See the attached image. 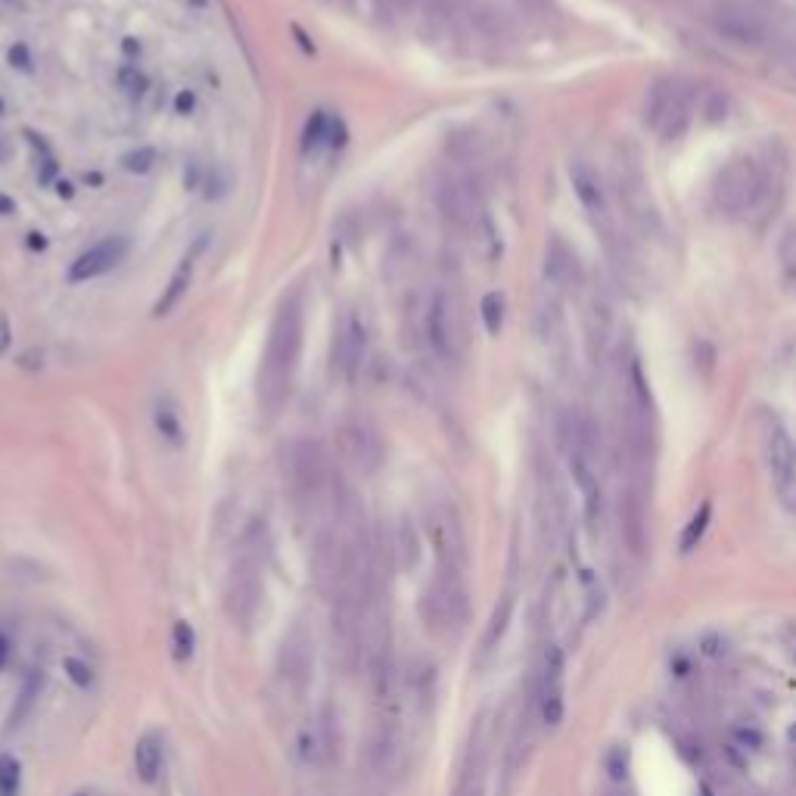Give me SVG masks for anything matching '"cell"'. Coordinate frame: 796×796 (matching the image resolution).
Returning <instances> with one entry per match:
<instances>
[{"instance_id": "7", "label": "cell", "mask_w": 796, "mask_h": 796, "mask_svg": "<svg viewBox=\"0 0 796 796\" xmlns=\"http://www.w3.org/2000/svg\"><path fill=\"white\" fill-rule=\"evenodd\" d=\"M461 339H464V324H461V308L448 290H436L426 299L423 308V343L442 364H454L461 358Z\"/></svg>"}, {"instance_id": "36", "label": "cell", "mask_w": 796, "mask_h": 796, "mask_svg": "<svg viewBox=\"0 0 796 796\" xmlns=\"http://www.w3.org/2000/svg\"><path fill=\"white\" fill-rule=\"evenodd\" d=\"M190 109H193V94H181L178 97V112H184V116H187Z\"/></svg>"}, {"instance_id": "9", "label": "cell", "mask_w": 796, "mask_h": 796, "mask_svg": "<svg viewBox=\"0 0 796 796\" xmlns=\"http://www.w3.org/2000/svg\"><path fill=\"white\" fill-rule=\"evenodd\" d=\"M563 675H566V657L563 647L557 641H548L542 647V660H538V672H535V709L538 719H542L548 728H557L563 722L566 713V697H563Z\"/></svg>"}, {"instance_id": "38", "label": "cell", "mask_w": 796, "mask_h": 796, "mask_svg": "<svg viewBox=\"0 0 796 796\" xmlns=\"http://www.w3.org/2000/svg\"><path fill=\"white\" fill-rule=\"evenodd\" d=\"M4 657H7V638L0 635V663H4Z\"/></svg>"}, {"instance_id": "33", "label": "cell", "mask_w": 796, "mask_h": 796, "mask_svg": "<svg viewBox=\"0 0 796 796\" xmlns=\"http://www.w3.org/2000/svg\"><path fill=\"white\" fill-rule=\"evenodd\" d=\"M122 84H125L128 91H140V84H144V75L128 66V69H122Z\"/></svg>"}, {"instance_id": "31", "label": "cell", "mask_w": 796, "mask_h": 796, "mask_svg": "<svg viewBox=\"0 0 796 796\" xmlns=\"http://www.w3.org/2000/svg\"><path fill=\"white\" fill-rule=\"evenodd\" d=\"M63 669L69 672V678L75 681L78 688H91L94 672H91L88 663H81V660H75V657H66V660H63Z\"/></svg>"}, {"instance_id": "10", "label": "cell", "mask_w": 796, "mask_h": 796, "mask_svg": "<svg viewBox=\"0 0 796 796\" xmlns=\"http://www.w3.org/2000/svg\"><path fill=\"white\" fill-rule=\"evenodd\" d=\"M570 181H573V190L579 196V203L588 215V221L594 224V231L601 234V240L607 246L616 243V212L607 199V190H604V181L597 178V172L588 165V162H573L570 165Z\"/></svg>"}, {"instance_id": "18", "label": "cell", "mask_w": 796, "mask_h": 796, "mask_svg": "<svg viewBox=\"0 0 796 796\" xmlns=\"http://www.w3.org/2000/svg\"><path fill=\"white\" fill-rule=\"evenodd\" d=\"M364 349H367V339H364V327H361V321L352 315L349 321H346V330L339 333V346H336V355H339V367H343V374H346V380L349 383H355L358 380V374H361V364H364Z\"/></svg>"}, {"instance_id": "32", "label": "cell", "mask_w": 796, "mask_h": 796, "mask_svg": "<svg viewBox=\"0 0 796 796\" xmlns=\"http://www.w3.org/2000/svg\"><path fill=\"white\" fill-rule=\"evenodd\" d=\"M377 10L392 19V16H408L411 10H417V0H374Z\"/></svg>"}, {"instance_id": "1", "label": "cell", "mask_w": 796, "mask_h": 796, "mask_svg": "<svg viewBox=\"0 0 796 796\" xmlns=\"http://www.w3.org/2000/svg\"><path fill=\"white\" fill-rule=\"evenodd\" d=\"M299 352H302V302L299 296H290L283 299V305L274 315L265 361L259 371V405L268 414H277L283 402H287Z\"/></svg>"}, {"instance_id": "27", "label": "cell", "mask_w": 796, "mask_h": 796, "mask_svg": "<svg viewBox=\"0 0 796 796\" xmlns=\"http://www.w3.org/2000/svg\"><path fill=\"white\" fill-rule=\"evenodd\" d=\"M482 321H486V330L489 333H501V324H504V296L501 293H486L482 296Z\"/></svg>"}, {"instance_id": "37", "label": "cell", "mask_w": 796, "mask_h": 796, "mask_svg": "<svg viewBox=\"0 0 796 796\" xmlns=\"http://www.w3.org/2000/svg\"><path fill=\"white\" fill-rule=\"evenodd\" d=\"M13 209H16V206H13V199H10V196H4V193H0V215H10Z\"/></svg>"}, {"instance_id": "12", "label": "cell", "mask_w": 796, "mask_h": 796, "mask_svg": "<svg viewBox=\"0 0 796 796\" xmlns=\"http://www.w3.org/2000/svg\"><path fill=\"white\" fill-rule=\"evenodd\" d=\"M486 778H489V725L486 716H479L470 728L451 796H486Z\"/></svg>"}, {"instance_id": "19", "label": "cell", "mask_w": 796, "mask_h": 796, "mask_svg": "<svg viewBox=\"0 0 796 796\" xmlns=\"http://www.w3.org/2000/svg\"><path fill=\"white\" fill-rule=\"evenodd\" d=\"M134 769L137 778L144 784H156L159 772H162V737L156 731H147L137 737L134 744Z\"/></svg>"}, {"instance_id": "6", "label": "cell", "mask_w": 796, "mask_h": 796, "mask_svg": "<svg viewBox=\"0 0 796 796\" xmlns=\"http://www.w3.org/2000/svg\"><path fill=\"white\" fill-rule=\"evenodd\" d=\"M694 119V91L678 78H663L650 88L644 103V125L663 137L678 140Z\"/></svg>"}, {"instance_id": "4", "label": "cell", "mask_w": 796, "mask_h": 796, "mask_svg": "<svg viewBox=\"0 0 796 796\" xmlns=\"http://www.w3.org/2000/svg\"><path fill=\"white\" fill-rule=\"evenodd\" d=\"M283 467H287L290 492H293L296 504L305 510H318V504L330 495L333 476H336L324 445L315 439L290 442L287 454H283Z\"/></svg>"}, {"instance_id": "17", "label": "cell", "mask_w": 796, "mask_h": 796, "mask_svg": "<svg viewBox=\"0 0 796 796\" xmlns=\"http://www.w3.org/2000/svg\"><path fill=\"white\" fill-rule=\"evenodd\" d=\"M545 280L551 293H570L582 283V268H579V259L576 252L566 246L563 240H551L548 252H545Z\"/></svg>"}, {"instance_id": "26", "label": "cell", "mask_w": 796, "mask_h": 796, "mask_svg": "<svg viewBox=\"0 0 796 796\" xmlns=\"http://www.w3.org/2000/svg\"><path fill=\"white\" fill-rule=\"evenodd\" d=\"M22 784V765L10 753L0 756V796H16Z\"/></svg>"}, {"instance_id": "16", "label": "cell", "mask_w": 796, "mask_h": 796, "mask_svg": "<svg viewBox=\"0 0 796 796\" xmlns=\"http://www.w3.org/2000/svg\"><path fill=\"white\" fill-rule=\"evenodd\" d=\"M128 246H131L128 237H106V240L94 243L88 252H81L78 259L72 262L69 280L81 283V280H94V277L112 271L128 255Z\"/></svg>"}, {"instance_id": "14", "label": "cell", "mask_w": 796, "mask_h": 796, "mask_svg": "<svg viewBox=\"0 0 796 796\" xmlns=\"http://www.w3.org/2000/svg\"><path fill=\"white\" fill-rule=\"evenodd\" d=\"M336 451H339V458H343V464L352 467L361 476L377 473L380 464H383V445H380V439L371 430L358 426V423L339 426V430H336Z\"/></svg>"}, {"instance_id": "39", "label": "cell", "mask_w": 796, "mask_h": 796, "mask_svg": "<svg viewBox=\"0 0 796 796\" xmlns=\"http://www.w3.org/2000/svg\"><path fill=\"white\" fill-rule=\"evenodd\" d=\"M523 4H529V7H535V4H545V0H523Z\"/></svg>"}, {"instance_id": "34", "label": "cell", "mask_w": 796, "mask_h": 796, "mask_svg": "<svg viewBox=\"0 0 796 796\" xmlns=\"http://www.w3.org/2000/svg\"><path fill=\"white\" fill-rule=\"evenodd\" d=\"M10 321H7V315L4 311H0V355H4L7 349H10Z\"/></svg>"}, {"instance_id": "2", "label": "cell", "mask_w": 796, "mask_h": 796, "mask_svg": "<svg viewBox=\"0 0 796 796\" xmlns=\"http://www.w3.org/2000/svg\"><path fill=\"white\" fill-rule=\"evenodd\" d=\"M268 560V529L265 523L255 520L243 535H240V548L231 566V579H227V591H224V607L227 616L234 619V625L246 629V625L255 619L262 607V570Z\"/></svg>"}, {"instance_id": "23", "label": "cell", "mask_w": 796, "mask_h": 796, "mask_svg": "<svg viewBox=\"0 0 796 796\" xmlns=\"http://www.w3.org/2000/svg\"><path fill=\"white\" fill-rule=\"evenodd\" d=\"M187 287H190V265H184L172 280H168V287H165V293L159 296V302H156V308H153V315H156V318L168 315V311H172V308L181 302V296L187 293Z\"/></svg>"}, {"instance_id": "30", "label": "cell", "mask_w": 796, "mask_h": 796, "mask_svg": "<svg viewBox=\"0 0 796 796\" xmlns=\"http://www.w3.org/2000/svg\"><path fill=\"white\" fill-rule=\"evenodd\" d=\"M125 168L128 172H137V175H144V172H150L153 168V162H156V150H150V147H144V150H134V153H128L125 159Z\"/></svg>"}, {"instance_id": "35", "label": "cell", "mask_w": 796, "mask_h": 796, "mask_svg": "<svg viewBox=\"0 0 796 796\" xmlns=\"http://www.w3.org/2000/svg\"><path fill=\"white\" fill-rule=\"evenodd\" d=\"M10 63H16L19 69H28V50H25L22 44L10 50Z\"/></svg>"}, {"instance_id": "8", "label": "cell", "mask_w": 796, "mask_h": 796, "mask_svg": "<svg viewBox=\"0 0 796 796\" xmlns=\"http://www.w3.org/2000/svg\"><path fill=\"white\" fill-rule=\"evenodd\" d=\"M426 535H430L433 551H436V570L439 573H458L464 576L467 570V542H464V526L458 510L451 504H436L426 514Z\"/></svg>"}, {"instance_id": "20", "label": "cell", "mask_w": 796, "mask_h": 796, "mask_svg": "<svg viewBox=\"0 0 796 796\" xmlns=\"http://www.w3.org/2000/svg\"><path fill=\"white\" fill-rule=\"evenodd\" d=\"M41 688H44V672H41V669L28 672V678L22 681V688H19V694H16V703H13V709H10V716H7V731H16V728L28 719V713H32L35 700L41 697Z\"/></svg>"}, {"instance_id": "25", "label": "cell", "mask_w": 796, "mask_h": 796, "mask_svg": "<svg viewBox=\"0 0 796 796\" xmlns=\"http://www.w3.org/2000/svg\"><path fill=\"white\" fill-rule=\"evenodd\" d=\"M778 262H781V274L787 280V287L796 293V221L784 231L781 246H778Z\"/></svg>"}, {"instance_id": "15", "label": "cell", "mask_w": 796, "mask_h": 796, "mask_svg": "<svg viewBox=\"0 0 796 796\" xmlns=\"http://www.w3.org/2000/svg\"><path fill=\"white\" fill-rule=\"evenodd\" d=\"M616 187H619V203H622L625 215H629V221L638 224L641 231H647V227L657 221V212H653L647 178L641 172V165L632 159H622L619 172H616Z\"/></svg>"}, {"instance_id": "40", "label": "cell", "mask_w": 796, "mask_h": 796, "mask_svg": "<svg viewBox=\"0 0 796 796\" xmlns=\"http://www.w3.org/2000/svg\"><path fill=\"white\" fill-rule=\"evenodd\" d=\"M75 796H94V793H88V790H81V793H75Z\"/></svg>"}, {"instance_id": "11", "label": "cell", "mask_w": 796, "mask_h": 796, "mask_svg": "<svg viewBox=\"0 0 796 796\" xmlns=\"http://www.w3.org/2000/svg\"><path fill=\"white\" fill-rule=\"evenodd\" d=\"M762 454L778 492L790 501V495L796 492V448L784 430V423L772 414L762 417Z\"/></svg>"}, {"instance_id": "22", "label": "cell", "mask_w": 796, "mask_h": 796, "mask_svg": "<svg viewBox=\"0 0 796 796\" xmlns=\"http://www.w3.org/2000/svg\"><path fill=\"white\" fill-rule=\"evenodd\" d=\"M395 560L405 566V570H414L420 563V535L414 529V523L405 517L402 526H398V535H395Z\"/></svg>"}, {"instance_id": "24", "label": "cell", "mask_w": 796, "mask_h": 796, "mask_svg": "<svg viewBox=\"0 0 796 796\" xmlns=\"http://www.w3.org/2000/svg\"><path fill=\"white\" fill-rule=\"evenodd\" d=\"M709 517H713V507H709V504H700V507H697V514L688 520L685 532H681V554H691V551L703 542L706 526H709Z\"/></svg>"}, {"instance_id": "21", "label": "cell", "mask_w": 796, "mask_h": 796, "mask_svg": "<svg viewBox=\"0 0 796 796\" xmlns=\"http://www.w3.org/2000/svg\"><path fill=\"white\" fill-rule=\"evenodd\" d=\"M510 616H514V591H507L498 601V607L489 619V629H486V635H482V653H492L501 644L507 625H510Z\"/></svg>"}, {"instance_id": "3", "label": "cell", "mask_w": 796, "mask_h": 796, "mask_svg": "<svg viewBox=\"0 0 796 796\" xmlns=\"http://www.w3.org/2000/svg\"><path fill=\"white\" fill-rule=\"evenodd\" d=\"M772 187L775 181L769 175V168H762V162H756L753 156H737L716 175L713 199L722 215L750 218L769 203Z\"/></svg>"}, {"instance_id": "5", "label": "cell", "mask_w": 796, "mask_h": 796, "mask_svg": "<svg viewBox=\"0 0 796 796\" xmlns=\"http://www.w3.org/2000/svg\"><path fill=\"white\" fill-rule=\"evenodd\" d=\"M420 616H423L426 629H430L433 635H451V632L464 629V622L470 619V601H467L464 576L436 570L430 585L423 588Z\"/></svg>"}, {"instance_id": "29", "label": "cell", "mask_w": 796, "mask_h": 796, "mask_svg": "<svg viewBox=\"0 0 796 796\" xmlns=\"http://www.w3.org/2000/svg\"><path fill=\"white\" fill-rule=\"evenodd\" d=\"M156 426H159V433L172 442V445H181V436H184V430H181V420H178V414L172 411V408H159L156 411Z\"/></svg>"}, {"instance_id": "28", "label": "cell", "mask_w": 796, "mask_h": 796, "mask_svg": "<svg viewBox=\"0 0 796 796\" xmlns=\"http://www.w3.org/2000/svg\"><path fill=\"white\" fill-rule=\"evenodd\" d=\"M175 660L178 663H187L190 657H193V644H196V638H193V629H190V622H184V619H178L175 622Z\"/></svg>"}, {"instance_id": "13", "label": "cell", "mask_w": 796, "mask_h": 796, "mask_svg": "<svg viewBox=\"0 0 796 796\" xmlns=\"http://www.w3.org/2000/svg\"><path fill=\"white\" fill-rule=\"evenodd\" d=\"M311 669H315V644H311V635L302 625H293V629L283 635V644L277 653V672L283 678V685L293 694H305L308 681H311Z\"/></svg>"}]
</instances>
